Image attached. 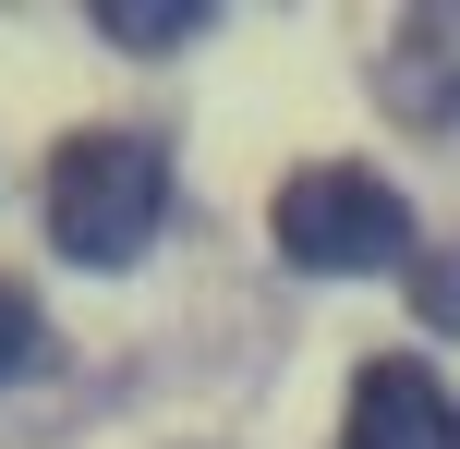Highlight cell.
Here are the masks:
<instances>
[{"mask_svg":"<svg viewBox=\"0 0 460 449\" xmlns=\"http://www.w3.org/2000/svg\"><path fill=\"white\" fill-rule=\"evenodd\" d=\"M170 219V158L146 134H73L49 158V243L73 267H134Z\"/></svg>","mask_w":460,"mask_h":449,"instance_id":"6da1fadb","label":"cell"},{"mask_svg":"<svg viewBox=\"0 0 460 449\" xmlns=\"http://www.w3.org/2000/svg\"><path fill=\"white\" fill-rule=\"evenodd\" d=\"M279 256L315 267V280H364V267H400L412 256V207H400L376 170H291L267 207Z\"/></svg>","mask_w":460,"mask_h":449,"instance_id":"7a4b0ae2","label":"cell"},{"mask_svg":"<svg viewBox=\"0 0 460 449\" xmlns=\"http://www.w3.org/2000/svg\"><path fill=\"white\" fill-rule=\"evenodd\" d=\"M340 449H460V401L424 377V364H364Z\"/></svg>","mask_w":460,"mask_h":449,"instance_id":"3957f363","label":"cell"},{"mask_svg":"<svg viewBox=\"0 0 460 449\" xmlns=\"http://www.w3.org/2000/svg\"><path fill=\"white\" fill-rule=\"evenodd\" d=\"M388 97L412 121H460V0L388 24Z\"/></svg>","mask_w":460,"mask_h":449,"instance_id":"277c9868","label":"cell"},{"mask_svg":"<svg viewBox=\"0 0 460 449\" xmlns=\"http://www.w3.org/2000/svg\"><path fill=\"white\" fill-rule=\"evenodd\" d=\"M97 24H110L121 49H182L207 13H194V0H97Z\"/></svg>","mask_w":460,"mask_h":449,"instance_id":"5b68a950","label":"cell"},{"mask_svg":"<svg viewBox=\"0 0 460 449\" xmlns=\"http://www.w3.org/2000/svg\"><path fill=\"white\" fill-rule=\"evenodd\" d=\"M24 364H37V292L0 280V377H24Z\"/></svg>","mask_w":460,"mask_h":449,"instance_id":"8992f818","label":"cell"}]
</instances>
